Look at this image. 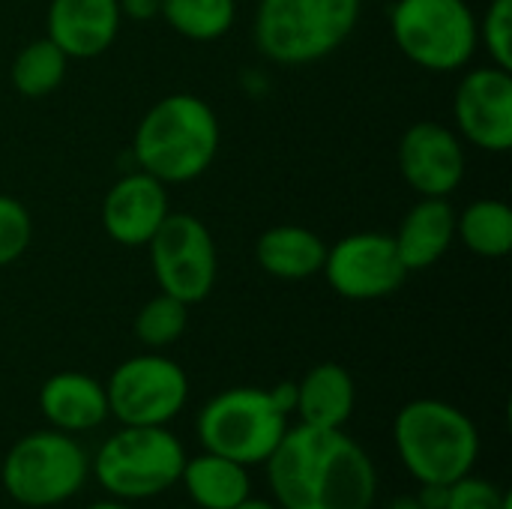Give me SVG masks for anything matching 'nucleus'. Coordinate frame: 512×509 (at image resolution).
Listing matches in <instances>:
<instances>
[{"label": "nucleus", "instance_id": "7ed1b4c3", "mask_svg": "<svg viewBox=\"0 0 512 509\" xmlns=\"http://www.w3.org/2000/svg\"><path fill=\"white\" fill-rule=\"evenodd\" d=\"M393 444L402 468L420 486H453L480 462V429L444 399H414L393 420Z\"/></svg>", "mask_w": 512, "mask_h": 509}, {"label": "nucleus", "instance_id": "b1692460", "mask_svg": "<svg viewBox=\"0 0 512 509\" xmlns=\"http://www.w3.org/2000/svg\"><path fill=\"white\" fill-rule=\"evenodd\" d=\"M186 324H189V306L168 294H156L135 315V336L144 348L159 351L174 345L186 333Z\"/></svg>", "mask_w": 512, "mask_h": 509}, {"label": "nucleus", "instance_id": "9b49d317", "mask_svg": "<svg viewBox=\"0 0 512 509\" xmlns=\"http://www.w3.org/2000/svg\"><path fill=\"white\" fill-rule=\"evenodd\" d=\"M321 273L339 297L357 303L390 297L408 279L396 240L381 231H357L327 246Z\"/></svg>", "mask_w": 512, "mask_h": 509}, {"label": "nucleus", "instance_id": "c756f323", "mask_svg": "<svg viewBox=\"0 0 512 509\" xmlns=\"http://www.w3.org/2000/svg\"><path fill=\"white\" fill-rule=\"evenodd\" d=\"M447 492H450V486H435V483H426V486H420V495H417V501L423 504V509H444L447 507Z\"/></svg>", "mask_w": 512, "mask_h": 509}, {"label": "nucleus", "instance_id": "2eb2a0df", "mask_svg": "<svg viewBox=\"0 0 512 509\" xmlns=\"http://www.w3.org/2000/svg\"><path fill=\"white\" fill-rule=\"evenodd\" d=\"M117 0H51L45 15V36L75 60H93L105 54L120 30Z\"/></svg>", "mask_w": 512, "mask_h": 509}, {"label": "nucleus", "instance_id": "9d476101", "mask_svg": "<svg viewBox=\"0 0 512 509\" xmlns=\"http://www.w3.org/2000/svg\"><path fill=\"white\" fill-rule=\"evenodd\" d=\"M159 291L192 306L216 285V243L192 213H168L147 243Z\"/></svg>", "mask_w": 512, "mask_h": 509}, {"label": "nucleus", "instance_id": "39448f33", "mask_svg": "<svg viewBox=\"0 0 512 509\" xmlns=\"http://www.w3.org/2000/svg\"><path fill=\"white\" fill-rule=\"evenodd\" d=\"M360 0H261L255 42L282 66H306L333 54L357 27Z\"/></svg>", "mask_w": 512, "mask_h": 509}, {"label": "nucleus", "instance_id": "4be33fe9", "mask_svg": "<svg viewBox=\"0 0 512 509\" xmlns=\"http://www.w3.org/2000/svg\"><path fill=\"white\" fill-rule=\"evenodd\" d=\"M159 15L168 27L192 42H213L234 27V0H162Z\"/></svg>", "mask_w": 512, "mask_h": 509}, {"label": "nucleus", "instance_id": "cd10ccee", "mask_svg": "<svg viewBox=\"0 0 512 509\" xmlns=\"http://www.w3.org/2000/svg\"><path fill=\"white\" fill-rule=\"evenodd\" d=\"M120 3V15L132 18V21H150L159 15L162 0H117Z\"/></svg>", "mask_w": 512, "mask_h": 509}, {"label": "nucleus", "instance_id": "4468645a", "mask_svg": "<svg viewBox=\"0 0 512 509\" xmlns=\"http://www.w3.org/2000/svg\"><path fill=\"white\" fill-rule=\"evenodd\" d=\"M168 213L165 183L138 168L108 189L102 201V228L120 246H147Z\"/></svg>", "mask_w": 512, "mask_h": 509}, {"label": "nucleus", "instance_id": "0eeeda50", "mask_svg": "<svg viewBox=\"0 0 512 509\" xmlns=\"http://www.w3.org/2000/svg\"><path fill=\"white\" fill-rule=\"evenodd\" d=\"M288 420L291 417H285L270 399V390L231 387L204 402L195 417V435L204 450L258 468L279 447L291 426Z\"/></svg>", "mask_w": 512, "mask_h": 509}, {"label": "nucleus", "instance_id": "423d86ee", "mask_svg": "<svg viewBox=\"0 0 512 509\" xmlns=\"http://www.w3.org/2000/svg\"><path fill=\"white\" fill-rule=\"evenodd\" d=\"M87 480L90 456L75 435L51 426L18 438L0 462V486L18 507H60L72 501Z\"/></svg>", "mask_w": 512, "mask_h": 509}, {"label": "nucleus", "instance_id": "6e6552de", "mask_svg": "<svg viewBox=\"0 0 512 509\" xmlns=\"http://www.w3.org/2000/svg\"><path fill=\"white\" fill-rule=\"evenodd\" d=\"M390 30L399 51L429 72L462 69L480 45L477 18L465 0H396Z\"/></svg>", "mask_w": 512, "mask_h": 509}, {"label": "nucleus", "instance_id": "2f4dec72", "mask_svg": "<svg viewBox=\"0 0 512 509\" xmlns=\"http://www.w3.org/2000/svg\"><path fill=\"white\" fill-rule=\"evenodd\" d=\"M387 509H423V504L417 501V495H402V498H393Z\"/></svg>", "mask_w": 512, "mask_h": 509}, {"label": "nucleus", "instance_id": "412c9836", "mask_svg": "<svg viewBox=\"0 0 512 509\" xmlns=\"http://www.w3.org/2000/svg\"><path fill=\"white\" fill-rule=\"evenodd\" d=\"M456 237L480 258H504L512 249V210L498 198H480L456 213Z\"/></svg>", "mask_w": 512, "mask_h": 509}, {"label": "nucleus", "instance_id": "f3484780", "mask_svg": "<svg viewBox=\"0 0 512 509\" xmlns=\"http://www.w3.org/2000/svg\"><path fill=\"white\" fill-rule=\"evenodd\" d=\"M408 273L438 264L456 240V210L447 198H420L393 237Z\"/></svg>", "mask_w": 512, "mask_h": 509}, {"label": "nucleus", "instance_id": "20e7f679", "mask_svg": "<svg viewBox=\"0 0 512 509\" xmlns=\"http://www.w3.org/2000/svg\"><path fill=\"white\" fill-rule=\"evenodd\" d=\"M186 447L168 426H120L90 459L99 489L126 504L150 501L180 483Z\"/></svg>", "mask_w": 512, "mask_h": 509}, {"label": "nucleus", "instance_id": "f03ea898", "mask_svg": "<svg viewBox=\"0 0 512 509\" xmlns=\"http://www.w3.org/2000/svg\"><path fill=\"white\" fill-rule=\"evenodd\" d=\"M219 150L216 111L195 93L159 99L138 123L132 153L141 171L168 183L201 177Z\"/></svg>", "mask_w": 512, "mask_h": 509}, {"label": "nucleus", "instance_id": "7c9ffc66", "mask_svg": "<svg viewBox=\"0 0 512 509\" xmlns=\"http://www.w3.org/2000/svg\"><path fill=\"white\" fill-rule=\"evenodd\" d=\"M234 509H279V507H276V501H270V498H255V495H249L243 504H237Z\"/></svg>", "mask_w": 512, "mask_h": 509}, {"label": "nucleus", "instance_id": "f257e3e1", "mask_svg": "<svg viewBox=\"0 0 512 509\" xmlns=\"http://www.w3.org/2000/svg\"><path fill=\"white\" fill-rule=\"evenodd\" d=\"M279 509H372L378 468L345 429L288 426L264 462Z\"/></svg>", "mask_w": 512, "mask_h": 509}, {"label": "nucleus", "instance_id": "393cba45", "mask_svg": "<svg viewBox=\"0 0 512 509\" xmlns=\"http://www.w3.org/2000/svg\"><path fill=\"white\" fill-rule=\"evenodd\" d=\"M33 240V219L21 201L0 195V267L15 264Z\"/></svg>", "mask_w": 512, "mask_h": 509}, {"label": "nucleus", "instance_id": "72a5a7b5", "mask_svg": "<svg viewBox=\"0 0 512 509\" xmlns=\"http://www.w3.org/2000/svg\"><path fill=\"white\" fill-rule=\"evenodd\" d=\"M21 509H30V507H21Z\"/></svg>", "mask_w": 512, "mask_h": 509}, {"label": "nucleus", "instance_id": "473e14b6", "mask_svg": "<svg viewBox=\"0 0 512 509\" xmlns=\"http://www.w3.org/2000/svg\"><path fill=\"white\" fill-rule=\"evenodd\" d=\"M87 509H135L132 504H126V501H114V498H105V501H96V504H90Z\"/></svg>", "mask_w": 512, "mask_h": 509}, {"label": "nucleus", "instance_id": "a878e982", "mask_svg": "<svg viewBox=\"0 0 512 509\" xmlns=\"http://www.w3.org/2000/svg\"><path fill=\"white\" fill-rule=\"evenodd\" d=\"M477 36L489 48L492 63L512 69V0H489L483 21H477Z\"/></svg>", "mask_w": 512, "mask_h": 509}, {"label": "nucleus", "instance_id": "1a4fd4ad", "mask_svg": "<svg viewBox=\"0 0 512 509\" xmlns=\"http://www.w3.org/2000/svg\"><path fill=\"white\" fill-rule=\"evenodd\" d=\"M108 414L120 426H171L189 402V378L165 354H138L123 360L108 384Z\"/></svg>", "mask_w": 512, "mask_h": 509}, {"label": "nucleus", "instance_id": "dca6fc26", "mask_svg": "<svg viewBox=\"0 0 512 509\" xmlns=\"http://www.w3.org/2000/svg\"><path fill=\"white\" fill-rule=\"evenodd\" d=\"M39 411L45 423L66 435L99 429L108 414L105 384L84 372H57L39 390Z\"/></svg>", "mask_w": 512, "mask_h": 509}, {"label": "nucleus", "instance_id": "5701e85b", "mask_svg": "<svg viewBox=\"0 0 512 509\" xmlns=\"http://www.w3.org/2000/svg\"><path fill=\"white\" fill-rule=\"evenodd\" d=\"M66 63L69 57L48 36L33 39L12 60V87L27 99H42L63 84Z\"/></svg>", "mask_w": 512, "mask_h": 509}, {"label": "nucleus", "instance_id": "f8f14e48", "mask_svg": "<svg viewBox=\"0 0 512 509\" xmlns=\"http://www.w3.org/2000/svg\"><path fill=\"white\" fill-rule=\"evenodd\" d=\"M453 117L465 141L489 153L512 147V69L498 63L465 72L453 96Z\"/></svg>", "mask_w": 512, "mask_h": 509}, {"label": "nucleus", "instance_id": "6ab92c4d", "mask_svg": "<svg viewBox=\"0 0 512 509\" xmlns=\"http://www.w3.org/2000/svg\"><path fill=\"white\" fill-rule=\"evenodd\" d=\"M177 486L198 509H234L252 495V474L240 462L201 450L192 459L186 456Z\"/></svg>", "mask_w": 512, "mask_h": 509}, {"label": "nucleus", "instance_id": "bb28decb", "mask_svg": "<svg viewBox=\"0 0 512 509\" xmlns=\"http://www.w3.org/2000/svg\"><path fill=\"white\" fill-rule=\"evenodd\" d=\"M444 509H512V504L510 492H504L498 483L468 474L450 486Z\"/></svg>", "mask_w": 512, "mask_h": 509}, {"label": "nucleus", "instance_id": "aec40b11", "mask_svg": "<svg viewBox=\"0 0 512 509\" xmlns=\"http://www.w3.org/2000/svg\"><path fill=\"white\" fill-rule=\"evenodd\" d=\"M255 258L267 276L300 282L321 273L327 258V243L303 225H276L258 237Z\"/></svg>", "mask_w": 512, "mask_h": 509}, {"label": "nucleus", "instance_id": "c85d7f7f", "mask_svg": "<svg viewBox=\"0 0 512 509\" xmlns=\"http://www.w3.org/2000/svg\"><path fill=\"white\" fill-rule=\"evenodd\" d=\"M270 399L276 402V408H279L285 417H291L294 408H297V381H282V384H276V387L270 390Z\"/></svg>", "mask_w": 512, "mask_h": 509}, {"label": "nucleus", "instance_id": "a211bd4d", "mask_svg": "<svg viewBox=\"0 0 512 509\" xmlns=\"http://www.w3.org/2000/svg\"><path fill=\"white\" fill-rule=\"evenodd\" d=\"M357 405V387L345 366L318 363L297 381V408L303 426L345 429Z\"/></svg>", "mask_w": 512, "mask_h": 509}, {"label": "nucleus", "instance_id": "ddd939ff", "mask_svg": "<svg viewBox=\"0 0 512 509\" xmlns=\"http://www.w3.org/2000/svg\"><path fill=\"white\" fill-rule=\"evenodd\" d=\"M399 168L423 198H447L465 177L462 138L432 120L414 123L399 141Z\"/></svg>", "mask_w": 512, "mask_h": 509}]
</instances>
